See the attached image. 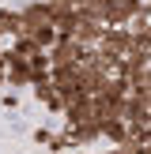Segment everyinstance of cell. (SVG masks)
<instances>
[{"label":"cell","instance_id":"obj_1","mask_svg":"<svg viewBox=\"0 0 151 154\" xmlns=\"http://www.w3.org/2000/svg\"><path fill=\"white\" fill-rule=\"evenodd\" d=\"M143 11V0H98V23L102 26H128Z\"/></svg>","mask_w":151,"mask_h":154},{"label":"cell","instance_id":"obj_2","mask_svg":"<svg viewBox=\"0 0 151 154\" xmlns=\"http://www.w3.org/2000/svg\"><path fill=\"white\" fill-rule=\"evenodd\" d=\"M45 57H49V68H68V64H83L91 57V49L76 45L72 38H57V45L45 49Z\"/></svg>","mask_w":151,"mask_h":154},{"label":"cell","instance_id":"obj_3","mask_svg":"<svg viewBox=\"0 0 151 154\" xmlns=\"http://www.w3.org/2000/svg\"><path fill=\"white\" fill-rule=\"evenodd\" d=\"M128 45H132V34H128V26H106L95 49H98V53H106V57H113V60H121V57L128 53Z\"/></svg>","mask_w":151,"mask_h":154},{"label":"cell","instance_id":"obj_4","mask_svg":"<svg viewBox=\"0 0 151 154\" xmlns=\"http://www.w3.org/2000/svg\"><path fill=\"white\" fill-rule=\"evenodd\" d=\"M19 23H23L19 34H34V30H42V26H53V23H49V11H45V0H30V4H23L19 8Z\"/></svg>","mask_w":151,"mask_h":154},{"label":"cell","instance_id":"obj_5","mask_svg":"<svg viewBox=\"0 0 151 154\" xmlns=\"http://www.w3.org/2000/svg\"><path fill=\"white\" fill-rule=\"evenodd\" d=\"M91 120H98L91 98H76V102L64 105V128H79V124H91ZM98 124H102V120H98Z\"/></svg>","mask_w":151,"mask_h":154},{"label":"cell","instance_id":"obj_6","mask_svg":"<svg viewBox=\"0 0 151 154\" xmlns=\"http://www.w3.org/2000/svg\"><path fill=\"white\" fill-rule=\"evenodd\" d=\"M102 23L98 19H76V26H72V42L76 45H83V49H95L98 45V38H102Z\"/></svg>","mask_w":151,"mask_h":154},{"label":"cell","instance_id":"obj_7","mask_svg":"<svg viewBox=\"0 0 151 154\" xmlns=\"http://www.w3.org/2000/svg\"><path fill=\"white\" fill-rule=\"evenodd\" d=\"M4 83H11V87H30L34 83V75H30V64L23 57H15L11 49H8V68H4Z\"/></svg>","mask_w":151,"mask_h":154},{"label":"cell","instance_id":"obj_8","mask_svg":"<svg viewBox=\"0 0 151 154\" xmlns=\"http://www.w3.org/2000/svg\"><path fill=\"white\" fill-rule=\"evenodd\" d=\"M98 135L102 139H110L113 147H125V135H128V124L121 117H106L102 124H98Z\"/></svg>","mask_w":151,"mask_h":154},{"label":"cell","instance_id":"obj_9","mask_svg":"<svg viewBox=\"0 0 151 154\" xmlns=\"http://www.w3.org/2000/svg\"><path fill=\"white\" fill-rule=\"evenodd\" d=\"M30 90H34V98H38V102L45 105V109H53V113H64V102H60V94H57V87H53L49 79H42V83H34V87H30Z\"/></svg>","mask_w":151,"mask_h":154},{"label":"cell","instance_id":"obj_10","mask_svg":"<svg viewBox=\"0 0 151 154\" xmlns=\"http://www.w3.org/2000/svg\"><path fill=\"white\" fill-rule=\"evenodd\" d=\"M23 23H19V8H4L0 4V38H19Z\"/></svg>","mask_w":151,"mask_h":154},{"label":"cell","instance_id":"obj_11","mask_svg":"<svg viewBox=\"0 0 151 154\" xmlns=\"http://www.w3.org/2000/svg\"><path fill=\"white\" fill-rule=\"evenodd\" d=\"M68 135H72V147H91V143L102 139V135H98V120L79 124V128H68Z\"/></svg>","mask_w":151,"mask_h":154},{"label":"cell","instance_id":"obj_12","mask_svg":"<svg viewBox=\"0 0 151 154\" xmlns=\"http://www.w3.org/2000/svg\"><path fill=\"white\" fill-rule=\"evenodd\" d=\"M49 150H53V154H60V150H72V135H68V128L53 132V143H49Z\"/></svg>","mask_w":151,"mask_h":154},{"label":"cell","instance_id":"obj_13","mask_svg":"<svg viewBox=\"0 0 151 154\" xmlns=\"http://www.w3.org/2000/svg\"><path fill=\"white\" fill-rule=\"evenodd\" d=\"M34 143H42V147H49V143H53V132H49V128H38V132H34Z\"/></svg>","mask_w":151,"mask_h":154},{"label":"cell","instance_id":"obj_14","mask_svg":"<svg viewBox=\"0 0 151 154\" xmlns=\"http://www.w3.org/2000/svg\"><path fill=\"white\" fill-rule=\"evenodd\" d=\"M0 102H4L8 109H15V105H19V98H15V90H11V94H0Z\"/></svg>","mask_w":151,"mask_h":154},{"label":"cell","instance_id":"obj_15","mask_svg":"<svg viewBox=\"0 0 151 154\" xmlns=\"http://www.w3.org/2000/svg\"><path fill=\"white\" fill-rule=\"evenodd\" d=\"M102 154H128L125 147H110V150H102Z\"/></svg>","mask_w":151,"mask_h":154},{"label":"cell","instance_id":"obj_16","mask_svg":"<svg viewBox=\"0 0 151 154\" xmlns=\"http://www.w3.org/2000/svg\"><path fill=\"white\" fill-rule=\"evenodd\" d=\"M0 49H4V38H0Z\"/></svg>","mask_w":151,"mask_h":154},{"label":"cell","instance_id":"obj_17","mask_svg":"<svg viewBox=\"0 0 151 154\" xmlns=\"http://www.w3.org/2000/svg\"><path fill=\"white\" fill-rule=\"evenodd\" d=\"M0 87H4V75H0Z\"/></svg>","mask_w":151,"mask_h":154}]
</instances>
